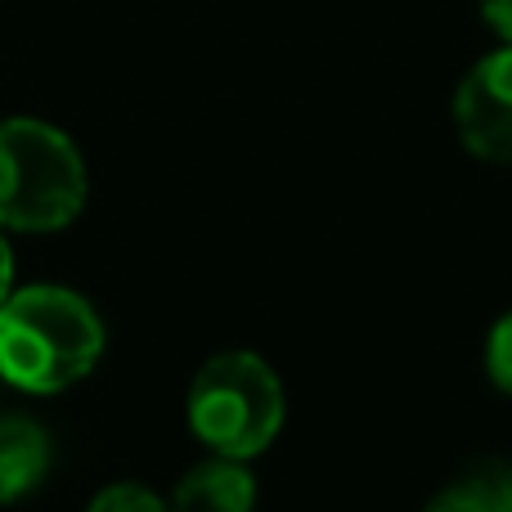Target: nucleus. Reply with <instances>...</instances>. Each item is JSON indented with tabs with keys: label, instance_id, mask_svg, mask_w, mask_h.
Here are the masks:
<instances>
[{
	"label": "nucleus",
	"instance_id": "nucleus-2",
	"mask_svg": "<svg viewBox=\"0 0 512 512\" xmlns=\"http://www.w3.org/2000/svg\"><path fill=\"white\" fill-rule=\"evenodd\" d=\"M81 149L50 122L9 117L0 122V230L50 234L86 207Z\"/></svg>",
	"mask_w": 512,
	"mask_h": 512
},
{
	"label": "nucleus",
	"instance_id": "nucleus-5",
	"mask_svg": "<svg viewBox=\"0 0 512 512\" xmlns=\"http://www.w3.org/2000/svg\"><path fill=\"white\" fill-rule=\"evenodd\" d=\"M256 508V477L243 459H207L176 481L167 512H252Z\"/></svg>",
	"mask_w": 512,
	"mask_h": 512
},
{
	"label": "nucleus",
	"instance_id": "nucleus-10",
	"mask_svg": "<svg viewBox=\"0 0 512 512\" xmlns=\"http://www.w3.org/2000/svg\"><path fill=\"white\" fill-rule=\"evenodd\" d=\"M481 18L504 36V45H512V0H481Z\"/></svg>",
	"mask_w": 512,
	"mask_h": 512
},
{
	"label": "nucleus",
	"instance_id": "nucleus-7",
	"mask_svg": "<svg viewBox=\"0 0 512 512\" xmlns=\"http://www.w3.org/2000/svg\"><path fill=\"white\" fill-rule=\"evenodd\" d=\"M427 512H512V468L504 463H481L468 477L450 481Z\"/></svg>",
	"mask_w": 512,
	"mask_h": 512
},
{
	"label": "nucleus",
	"instance_id": "nucleus-9",
	"mask_svg": "<svg viewBox=\"0 0 512 512\" xmlns=\"http://www.w3.org/2000/svg\"><path fill=\"white\" fill-rule=\"evenodd\" d=\"M486 373L504 396H512V310L490 328V342H486Z\"/></svg>",
	"mask_w": 512,
	"mask_h": 512
},
{
	"label": "nucleus",
	"instance_id": "nucleus-8",
	"mask_svg": "<svg viewBox=\"0 0 512 512\" xmlns=\"http://www.w3.org/2000/svg\"><path fill=\"white\" fill-rule=\"evenodd\" d=\"M86 512H167V499H158L153 490L135 486V481H122V486L99 490Z\"/></svg>",
	"mask_w": 512,
	"mask_h": 512
},
{
	"label": "nucleus",
	"instance_id": "nucleus-4",
	"mask_svg": "<svg viewBox=\"0 0 512 512\" xmlns=\"http://www.w3.org/2000/svg\"><path fill=\"white\" fill-rule=\"evenodd\" d=\"M454 131L481 162L512 167V45L486 54L454 95Z\"/></svg>",
	"mask_w": 512,
	"mask_h": 512
},
{
	"label": "nucleus",
	"instance_id": "nucleus-11",
	"mask_svg": "<svg viewBox=\"0 0 512 512\" xmlns=\"http://www.w3.org/2000/svg\"><path fill=\"white\" fill-rule=\"evenodd\" d=\"M9 292H14V252H9L5 234H0V306H5Z\"/></svg>",
	"mask_w": 512,
	"mask_h": 512
},
{
	"label": "nucleus",
	"instance_id": "nucleus-3",
	"mask_svg": "<svg viewBox=\"0 0 512 512\" xmlns=\"http://www.w3.org/2000/svg\"><path fill=\"white\" fill-rule=\"evenodd\" d=\"M189 427L221 459H256L283 432V382L261 355L221 351L189 382Z\"/></svg>",
	"mask_w": 512,
	"mask_h": 512
},
{
	"label": "nucleus",
	"instance_id": "nucleus-6",
	"mask_svg": "<svg viewBox=\"0 0 512 512\" xmlns=\"http://www.w3.org/2000/svg\"><path fill=\"white\" fill-rule=\"evenodd\" d=\"M54 463V445L36 418L27 414H0V504L27 499Z\"/></svg>",
	"mask_w": 512,
	"mask_h": 512
},
{
	"label": "nucleus",
	"instance_id": "nucleus-1",
	"mask_svg": "<svg viewBox=\"0 0 512 512\" xmlns=\"http://www.w3.org/2000/svg\"><path fill=\"white\" fill-rule=\"evenodd\" d=\"M104 355V324L72 288H14L0 306V378L32 396H59L90 378Z\"/></svg>",
	"mask_w": 512,
	"mask_h": 512
}]
</instances>
